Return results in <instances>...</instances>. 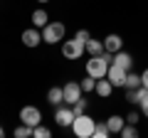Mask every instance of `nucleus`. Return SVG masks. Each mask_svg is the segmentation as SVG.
I'll use <instances>...</instances> for the list:
<instances>
[{"mask_svg":"<svg viewBox=\"0 0 148 138\" xmlns=\"http://www.w3.org/2000/svg\"><path fill=\"white\" fill-rule=\"evenodd\" d=\"M111 62H114V54H111V52L94 54V57H89V62H86V74L94 77V79H101V77H106Z\"/></svg>","mask_w":148,"mask_h":138,"instance_id":"obj_1","label":"nucleus"},{"mask_svg":"<svg viewBox=\"0 0 148 138\" xmlns=\"http://www.w3.org/2000/svg\"><path fill=\"white\" fill-rule=\"evenodd\" d=\"M94 126H96V121L89 113H79V116L74 118V123H72V131H74L77 138H91L94 136Z\"/></svg>","mask_w":148,"mask_h":138,"instance_id":"obj_2","label":"nucleus"},{"mask_svg":"<svg viewBox=\"0 0 148 138\" xmlns=\"http://www.w3.org/2000/svg\"><path fill=\"white\" fill-rule=\"evenodd\" d=\"M64 35H67L64 22H47V25L42 27V42H45V44L64 42Z\"/></svg>","mask_w":148,"mask_h":138,"instance_id":"obj_3","label":"nucleus"},{"mask_svg":"<svg viewBox=\"0 0 148 138\" xmlns=\"http://www.w3.org/2000/svg\"><path fill=\"white\" fill-rule=\"evenodd\" d=\"M84 52H86V42H82V40H77V37H72V40H64L62 42V54H64V59H82L84 57Z\"/></svg>","mask_w":148,"mask_h":138,"instance_id":"obj_4","label":"nucleus"},{"mask_svg":"<svg viewBox=\"0 0 148 138\" xmlns=\"http://www.w3.org/2000/svg\"><path fill=\"white\" fill-rule=\"evenodd\" d=\"M74 118H77V113H74V109L69 106V104H62V106H54V121L59 123L62 128H72Z\"/></svg>","mask_w":148,"mask_h":138,"instance_id":"obj_5","label":"nucleus"},{"mask_svg":"<svg viewBox=\"0 0 148 138\" xmlns=\"http://www.w3.org/2000/svg\"><path fill=\"white\" fill-rule=\"evenodd\" d=\"M20 40H22V44H25V47L35 49V47H40V44H42V30L32 25V27H27V30H22Z\"/></svg>","mask_w":148,"mask_h":138,"instance_id":"obj_6","label":"nucleus"},{"mask_svg":"<svg viewBox=\"0 0 148 138\" xmlns=\"http://www.w3.org/2000/svg\"><path fill=\"white\" fill-rule=\"evenodd\" d=\"M126 77H128V69L119 67V64H111L109 72H106V79L116 86V89H123V86H126Z\"/></svg>","mask_w":148,"mask_h":138,"instance_id":"obj_7","label":"nucleus"},{"mask_svg":"<svg viewBox=\"0 0 148 138\" xmlns=\"http://www.w3.org/2000/svg\"><path fill=\"white\" fill-rule=\"evenodd\" d=\"M62 89H64V104H69V106H72V104H77V101L84 96V89H82L79 81H67Z\"/></svg>","mask_w":148,"mask_h":138,"instance_id":"obj_8","label":"nucleus"},{"mask_svg":"<svg viewBox=\"0 0 148 138\" xmlns=\"http://www.w3.org/2000/svg\"><path fill=\"white\" fill-rule=\"evenodd\" d=\"M20 121L35 128V126L42 123V113H40V109H37V106H22L20 109Z\"/></svg>","mask_w":148,"mask_h":138,"instance_id":"obj_9","label":"nucleus"},{"mask_svg":"<svg viewBox=\"0 0 148 138\" xmlns=\"http://www.w3.org/2000/svg\"><path fill=\"white\" fill-rule=\"evenodd\" d=\"M104 49H106V52H111V54L121 52V49H123V40H121V35H116V32L106 35V37H104Z\"/></svg>","mask_w":148,"mask_h":138,"instance_id":"obj_10","label":"nucleus"},{"mask_svg":"<svg viewBox=\"0 0 148 138\" xmlns=\"http://www.w3.org/2000/svg\"><path fill=\"white\" fill-rule=\"evenodd\" d=\"M114 89H116V86L111 84L106 77H101V79H96V89H94V94H96V96H101V99H106V96L114 94Z\"/></svg>","mask_w":148,"mask_h":138,"instance_id":"obj_11","label":"nucleus"},{"mask_svg":"<svg viewBox=\"0 0 148 138\" xmlns=\"http://www.w3.org/2000/svg\"><path fill=\"white\" fill-rule=\"evenodd\" d=\"M47 101L52 106H62L64 104V89L62 86H52V89L47 91Z\"/></svg>","mask_w":148,"mask_h":138,"instance_id":"obj_12","label":"nucleus"},{"mask_svg":"<svg viewBox=\"0 0 148 138\" xmlns=\"http://www.w3.org/2000/svg\"><path fill=\"white\" fill-rule=\"evenodd\" d=\"M111 64H119V67H123V69H128V72H131V67H133V57H131L128 52H123V49H121V52L114 54V62H111Z\"/></svg>","mask_w":148,"mask_h":138,"instance_id":"obj_13","label":"nucleus"},{"mask_svg":"<svg viewBox=\"0 0 148 138\" xmlns=\"http://www.w3.org/2000/svg\"><path fill=\"white\" fill-rule=\"evenodd\" d=\"M30 20H32V25H35V27H40V30H42V27L49 22V15H47V10H45V8H37V10L32 12Z\"/></svg>","mask_w":148,"mask_h":138,"instance_id":"obj_14","label":"nucleus"},{"mask_svg":"<svg viewBox=\"0 0 148 138\" xmlns=\"http://www.w3.org/2000/svg\"><path fill=\"white\" fill-rule=\"evenodd\" d=\"M123 123H126V118H123V116H119V113H114V116H109V118H106V126H109V131H111V133H121Z\"/></svg>","mask_w":148,"mask_h":138,"instance_id":"obj_15","label":"nucleus"},{"mask_svg":"<svg viewBox=\"0 0 148 138\" xmlns=\"http://www.w3.org/2000/svg\"><path fill=\"white\" fill-rule=\"evenodd\" d=\"M106 49H104V40H94L91 37L89 42H86V54L89 57H94V54H104Z\"/></svg>","mask_w":148,"mask_h":138,"instance_id":"obj_16","label":"nucleus"},{"mask_svg":"<svg viewBox=\"0 0 148 138\" xmlns=\"http://www.w3.org/2000/svg\"><path fill=\"white\" fill-rule=\"evenodd\" d=\"M109 136H111V131H109V126H106V121H96L94 136H91V138H109Z\"/></svg>","mask_w":148,"mask_h":138,"instance_id":"obj_17","label":"nucleus"},{"mask_svg":"<svg viewBox=\"0 0 148 138\" xmlns=\"http://www.w3.org/2000/svg\"><path fill=\"white\" fill-rule=\"evenodd\" d=\"M138 86H143L141 74H136V72H128V77H126V86H123V89H138Z\"/></svg>","mask_w":148,"mask_h":138,"instance_id":"obj_18","label":"nucleus"},{"mask_svg":"<svg viewBox=\"0 0 148 138\" xmlns=\"http://www.w3.org/2000/svg\"><path fill=\"white\" fill-rule=\"evenodd\" d=\"M119 136H121V138H136L138 136V128L133 126V123H123V128H121Z\"/></svg>","mask_w":148,"mask_h":138,"instance_id":"obj_19","label":"nucleus"},{"mask_svg":"<svg viewBox=\"0 0 148 138\" xmlns=\"http://www.w3.org/2000/svg\"><path fill=\"white\" fill-rule=\"evenodd\" d=\"M12 136H15V138H30V136H32V126L22 123V126H17L15 131H12Z\"/></svg>","mask_w":148,"mask_h":138,"instance_id":"obj_20","label":"nucleus"},{"mask_svg":"<svg viewBox=\"0 0 148 138\" xmlns=\"http://www.w3.org/2000/svg\"><path fill=\"white\" fill-rule=\"evenodd\" d=\"M79 84H82V89H84V94H89V91L96 89V79H94V77H89V74H86L84 79L79 81Z\"/></svg>","mask_w":148,"mask_h":138,"instance_id":"obj_21","label":"nucleus"},{"mask_svg":"<svg viewBox=\"0 0 148 138\" xmlns=\"http://www.w3.org/2000/svg\"><path fill=\"white\" fill-rule=\"evenodd\" d=\"M32 136H35V138H49V136H52V131H49L47 126H42V123H40V126L32 128Z\"/></svg>","mask_w":148,"mask_h":138,"instance_id":"obj_22","label":"nucleus"},{"mask_svg":"<svg viewBox=\"0 0 148 138\" xmlns=\"http://www.w3.org/2000/svg\"><path fill=\"white\" fill-rule=\"evenodd\" d=\"M86 106H89V101H86V96H82L77 104H72V109H74V113L79 116V113H86Z\"/></svg>","mask_w":148,"mask_h":138,"instance_id":"obj_23","label":"nucleus"},{"mask_svg":"<svg viewBox=\"0 0 148 138\" xmlns=\"http://www.w3.org/2000/svg\"><path fill=\"white\" fill-rule=\"evenodd\" d=\"M141 109H133V111H128V116H126V123H133V126H138V121H141Z\"/></svg>","mask_w":148,"mask_h":138,"instance_id":"obj_24","label":"nucleus"},{"mask_svg":"<svg viewBox=\"0 0 148 138\" xmlns=\"http://www.w3.org/2000/svg\"><path fill=\"white\" fill-rule=\"evenodd\" d=\"M77 40H82V42H89L91 40V35H89V30H77V35H74Z\"/></svg>","mask_w":148,"mask_h":138,"instance_id":"obj_25","label":"nucleus"},{"mask_svg":"<svg viewBox=\"0 0 148 138\" xmlns=\"http://www.w3.org/2000/svg\"><path fill=\"white\" fill-rule=\"evenodd\" d=\"M141 81H143V86H146V89H148V67L143 69V74H141Z\"/></svg>","mask_w":148,"mask_h":138,"instance_id":"obj_26","label":"nucleus"},{"mask_svg":"<svg viewBox=\"0 0 148 138\" xmlns=\"http://www.w3.org/2000/svg\"><path fill=\"white\" fill-rule=\"evenodd\" d=\"M3 136H5V128H3V126H0V138H3Z\"/></svg>","mask_w":148,"mask_h":138,"instance_id":"obj_27","label":"nucleus"},{"mask_svg":"<svg viewBox=\"0 0 148 138\" xmlns=\"http://www.w3.org/2000/svg\"><path fill=\"white\" fill-rule=\"evenodd\" d=\"M37 3H42V5H45V3H49V0H37Z\"/></svg>","mask_w":148,"mask_h":138,"instance_id":"obj_28","label":"nucleus"}]
</instances>
